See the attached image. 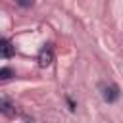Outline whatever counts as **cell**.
<instances>
[{
    "instance_id": "obj_8",
    "label": "cell",
    "mask_w": 123,
    "mask_h": 123,
    "mask_svg": "<svg viewBox=\"0 0 123 123\" xmlns=\"http://www.w3.org/2000/svg\"><path fill=\"white\" fill-rule=\"evenodd\" d=\"M25 123H35V121H25Z\"/></svg>"
},
{
    "instance_id": "obj_5",
    "label": "cell",
    "mask_w": 123,
    "mask_h": 123,
    "mask_svg": "<svg viewBox=\"0 0 123 123\" xmlns=\"http://www.w3.org/2000/svg\"><path fill=\"white\" fill-rule=\"evenodd\" d=\"M12 77H15L12 67H0V81H10Z\"/></svg>"
},
{
    "instance_id": "obj_7",
    "label": "cell",
    "mask_w": 123,
    "mask_h": 123,
    "mask_svg": "<svg viewBox=\"0 0 123 123\" xmlns=\"http://www.w3.org/2000/svg\"><path fill=\"white\" fill-rule=\"evenodd\" d=\"M67 106H69V110H71V111H75V102H73L69 96H67Z\"/></svg>"
},
{
    "instance_id": "obj_2",
    "label": "cell",
    "mask_w": 123,
    "mask_h": 123,
    "mask_svg": "<svg viewBox=\"0 0 123 123\" xmlns=\"http://www.w3.org/2000/svg\"><path fill=\"white\" fill-rule=\"evenodd\" d=\"M37 62H38L40 67L52 65V62H54V46H52L50 42H46V44L40 48V52H38V56H37Z\"/></svg>"
},
{
    "instance_id": "obj_4",
    "label": "cell",
    "mask_w": 123,
    "mask_h": 123,
    "mask_svg": "<svg viewBox=\"0 0 123 123\" xmlns=\"http://www.w3.org/2000/svg\"><path fill=\"white\" fill-rule=\"evenodd\" d=\"M13 54H15V46L8 38L0 37V58H12Z\"/></svg>"
},
{
    "instance_id": "obj_1",
    "label": "cell",
    "mask_w": 123,
    "mask_h": 123,
    "mask_svg": "<svg viewBox=\"0 0 123 123\" xmlns=\"http://www.w3.org/2000/svg\"><path fill=\"white\" fill-rule=\"evenodd\" d=\"M98 88H100V96H102L104 102L113 104V102L119 100V94L121 92H119V86L117 85H113V83H100Z\"/></svg>"
},
{
    "instance_id": "obj_6",
    "label": "cell",
    "mask_w": 123,
    "mask_h": 123,
    "mask_svg": "<svg viewBox=\"0 0 123 123\" xmlns=\"http://www.w3.org/2000/svg\"><path fill=\"white\" fill-rule=\"evenodd\" d=\"M15 2H17L21 8H31V6H33V0H15Z\"/></svg>"
},
{
    "instance_id": "obj_3",
    "label": "cell",
    "mask_w": 123,
    "mask_h": 123,
    "mask_svg": "<svg viewBox=\"0 0 123 123\" xmlns=\"http://www.w3.org/2000/svg\"><path fill=\"white\" fill-rule=\"evenodd\" d=\"M0 113H4V115H8V117H13V115L17 113L15 104H13L10 98H0Z\"/></svg>"
}]
</instances>
